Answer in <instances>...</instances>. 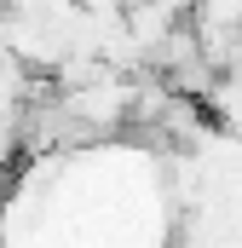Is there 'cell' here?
I'll return each mask as SVG.
<instances>
[{
  "label": "cell",
  "mask_w": 242,
  "mask_h": 248,
  "mask_svg": "<svg viewBox=\"0 0 242 248\" xmlns=\"http://www.w3.org/2000/svg\"><path fill=\"white\" fill-rule=\"evenodd\" d=\"M202 104H208V122L219 127V133L242 139V69H219Z\"/></svg>",
  "instance_id": "cell-1"
}]
</instances>
